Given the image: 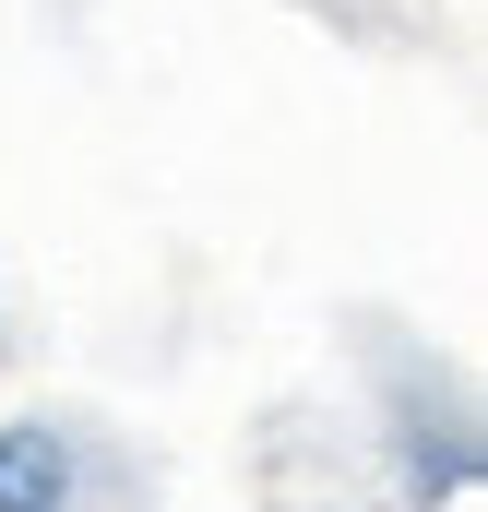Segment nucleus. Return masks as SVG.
Returning a JSON list of instances; mask_svg holds the SVG:
<instances>
[{
  "label": "nucleus",
  "mask_w": 488,
  "mask_h": 512,
  "mask_svg": "<svg viewBox=\"0 0 488 512\" xmlns=\"http://www.w3.org/2000/svg\"><path fill=\"white\" fill-rule=\"evenodd\" d=\"M72 489V453L48 429H0V512H60Z\"/></svg>",
  "instance_id": "1"
}]
</instances>
